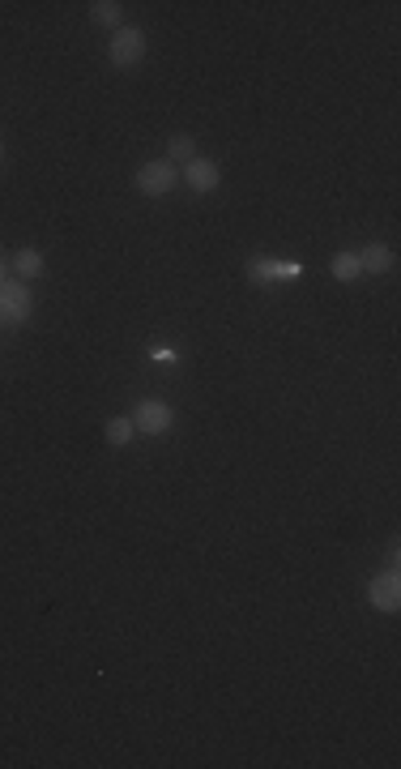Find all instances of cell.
<instances>
[{"label": "cell", "mask_w": 401, "mask_h": 769, "mask_svg": "<svg viewBox=\"0 0 401 769\" xmlns=\"http://www.w3.org/2000/svg\"><path fill=\"white\" fill-rule=\"evenodd\" d=\"M107 56L115 69H137L146 60V30L141 26H120L107 43Z\"/></svg>", "instance_id": "obj_1"}, {"label": "cell", "mask_w": 401, "mask_h": 769, "mask_svg": "<svg viewBox=\"0 0 401 769\" xmlns=\"http://www.w3.org/2000/svg\"><path fill=\"white\" fill-rule=\"evenodd\" d=\"M175 184H180V167L171 158H154L137 172V192H146V197H167Z\"/></svg>", "instance_id": "obj_2"}, {"label": "cell", "mask_w": 401, "mask_h": 769, "mask_svg": "<svg viewBox=\"0 0 401 769\" xmlns=\"http://www.w3.org/2000/svg\"><path fill=\"white\" fill-rule=\"evenodd\" d=\"M171 423H175V415H171V406L163 402V398H141V402H137V410H133L137 432H146V436H167V432H171Z\"/></svg>", "instance_id": "obj_3"}, {"label": "cell", "mask_w": 401, "mask_h": 769, "mask_svg": "<svg viewBox=\"0 0 401 769\" xmlns=\"http://www.w3.org/2000/svg\"><path fill=\"white\" fill-rule=\"evenodd\" d=\"M30 312H35V295L26 283H0V317L9 325H21Z\"/></svg>", "instance_id": "obj_4"}, {"label": "cell", "mask_w": 401, "mask_h": 769, "mask_svg": "<svg viewBox=\"0 0 401 769\" xmlns=\"http://www.w3.org/2000/svg\"><path fill=\"white\" fill-rule=\"evenodd\" d=\"M367 598H372V607H376V612H388V615L401 607V577H397V569H393V564H388V573L372 577Z\"/></svg>", "instance_id": "obj_5"}, {"label": "cell", "mask_w": 401, "mask_h": 769, "mask_svg": "<svg viewBox=\"0 0 401 769\" xmlns=\"http://www.w3.org/2000/svg\"><path fill=\"white\" fill-rule=\"evenodd\" d=\"M180 180H184L192 192H201V197H205V192H218L222 172H218V163H213V158H192V163H184Z\"/></svg>", "instance_id": "obj_6"}, {"label": "cell", "mask_w": 401, "mask_h": 769, "mask_svg": "<svg viewBox=\"0 0 401 769\" xmlns=\"http://www.w3.org/2000/svg\"><path fill=\"white\" fill-rule=\"evenodd\" d=\"M359 269H363V274H388V269H393V249H388V244H367V249L359 252Z\"/></svg>", "instance_id": "obj_7"}, {"label": "cell", "mask_w": 401, "mask_h": 769, "mask_svg": "<svg viewBox=\"0 0 401 769\" xmlns=\"http://www.w3.org/2000/svg\"><path fill=\"white\" fill-rule=\"evenodd\" d=\"M282 274H278V261L273 257H252L248 261V283L252 287H273Z\"/></svg>", "instance_id": "obj_8"}, {"label": "cell", "mask_w": 401, "mask_h": 769, "mask_svg": "<svg viewBox=\"0 0 401 769\" xmlns=\"http://www.w3.org/2000/svg\"><path fill=\"white\" fill-rule=\"evenodd\" d=\"M103 436H107V444H112V449H124V444L137 436L133 415H115V419H107V432H103Z\"/></svg>", "instance_id": "obj_9"}, {"label": "cell", "mask_w": 401, "mask_h": 769, "mask_svg": "<svg viewBox=\"0 0 401 769\" xmlns=\"http://www.w3.org/2000/svg\"><path fill=\"white\" fill-rule=\"evenodd\" d=\"M13 269H18L21 283H35L38 274H43V252H38V249H21L18 257H13Z\"/></svg>", "instance_id": "obj_10"}, {"label": "cell", "mask_w": 401, "mask_h": 769, "mask_svg": "<svg viewBox=\"0 0 401 769\" xmlns=\"http://www.w3.org/2000/svg\"><path fill=\"white\" fill-rule=\"evenodd\" d=\"M329 269H333V278L338 283H355L363 269H359V252H338L333 261H329Z\"/></svg>", "instance_id": "obj_11"}, {"label": "cell", "mask_w": 401, "mask_h": 769, "mask_svg": "<svg viewBox=\"0 0 401 769\" xmlns=\"http://www.w3.org/2000/svg\"><path fill=\"white\" fill-rule=\"evenodd\" d=\"M167 158H171V163H192V158H196V137L192 133H171V141H167Z\"/></svg>", "instance_id": "obj_12"}, {"label": "cell", "mask_w": 401, "mask_h": 769, "mask_svg": "<svg viewBox=\"0 0 401 769\" xmlns=\"http://www.w3.org/2000/svg\"><path fill=\"white\" fill-rule=\"evenodd\" d=\"M90 18H95L98 26H115V30H120L124 4H120V0H95V4H90Z\"/></svg>", "instance_id": "obj_13"}, {"label": "cell", "mask_w": 401, "mask_h": 769, "mask_svg": "<svg viewBox=\"0 0 401 769\" xmlns=\"http://www.w3.org/2000/svg\"><path fill=\"white\" fill-rule=\"evenodd\" d=\"M150 355H154V359H163V364H167V359H175V346H163V342H158V346H150Z\"/></svg>", "instance_id": "obj_14"}, {"label": "cell", "mask_w": 401, "mask_h": 769, "mask_svg": "<svg viewBox=\"0 0 401 769\" xmlns=\"http://www.w3.org/2000/svg\"><path fill=\"white\" fill-rule=\"evenodd\" d=\"M0 283H4V257H0Z\"/></svg>", "instance_id": "obj_15"}, {"label": "cell", "mask_w": 401, "mask_h": 769, "mask_svg": "<svg viewBox=\"0 0 401 769\" xmlns=\"http://www.w3.org/2000/svg\"><path fill=\"white\" fill-rule=\"evenodd\" d=\"M0 163H4V146H0Z\"/></svg>", "instance_id": "obj_16"}]
</instances>
